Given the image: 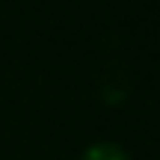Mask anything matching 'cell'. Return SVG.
Returning a JSON list of instances; mask_svg holds the SVG:
<instances>
[{
  "instance_id": "6da1fadb",
  "label": "cell",
  "mask_w": 160,
  "mask_h": 160,
  "mask_svg": "<svg viewBox=\"0 0 160 160\" xmlns=\"http://www.w3.org/2000/svg\"><path fill=\"white\" fill-rule=\"evenodd\" d=\"M83 160H131V157H128L125 148H119V145H113V142H98V145H92V148H86Z\"/></svg>"
}]
</instances>
